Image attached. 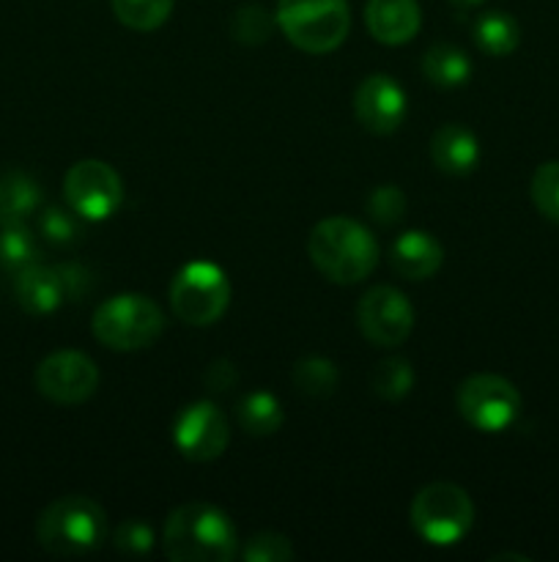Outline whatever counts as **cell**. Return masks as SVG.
<instances>
[{
	"mask_svg": "<svg viewBox=\"0 0 559 562\" xmlns=\"http://www.w3.org/2000/svg\"><path fill=\"white\" fill-rule=\"evenodd\" d=\"M203 382H206V387L214 390V393H225V390H230L239 382V371H236L228 360H214L212 366H208Z\"/></svg>",
	"mask_w": 559,
	"mask_h": 562,
	"instance_id": "obj_32",
	"label": "cell"
},
{
	"mask_svg": "<svg viewBox=\"0 0 559 562\" xmlns=\"http://www.w3.org/2000/svg\"><path fill=\"white\" fill-rule=\"evenodd\" d=\"M236 420L252 437H272V434H277L283 428L285 415L283 406H280V401L272 393L258 390V393L244 395L239 401V406H236Z\"/></svg>",
	"mask_w": 559,
	"mask_h": 562,
	"instance_id": "obj_21",
	"label": "cell"
},
{
	"mask_svg": "<svg viewBox=\"0 0 559 562\" xmlns=\"http://www.w3.org/2000/svg\"><path fill=\"white\" fill-rule=\"evenodd\" d=\"M453 3H458V5H477V3H482V0H453Z\"/></svg>",
	"mask_w": 559,
	"mask_h": 562,
	"instance_id": "obj_33",
	"label": "cell"
},
{
	"mask_svg": "<svg viewBox=\"0 0 559 562\" xmlns=\"http://www.w3.org/2000/svg\"><path fill=\"white\" fill-rule=\"evenodd\" d=\"M277 25L305 53H332L349 36L351 14L345 0H280Z\"/></svg>",
	"mask_w": 559,
	"mask_h": 562,
	"instance_id": "obj_6",
	"label": "cell"
},
{
	"mask_svg": "<svg viewBox=\"0 0 559 562\" xmlns=\"http://www.w3.org/2000/svg\"><path fill=\"white\" fill-rule=\"evenodd\" d=\"M230 426L212 401H197L181 409L173 423V445L184 459L214 461L228 450Z\"/></svg>",
	"mask_w": 559,
	"mask_h": 562,
	"instance_id": "obj_13",
	"label": "cell"
},
{
	"mask_svg": "<svg viewBox=\"0 0 559 562\" xmlns=\"http://www.w3.org/2000/svg\"><path fill=\"white\" fill-rule=\"evenodd\" d=\"M38 234L58 247L77 245V241L82 239L80 220H77L69 209L60 206H47L38 212Z\"/></svg>",
	"mask_w": 559,
	"mask_h": 562,
	"instance_id": "obj_27",
	"label": "cell"
},
{
	"mask_svg": "<svg viewBox=\"0 0 559 562\" xmlns=\"http://www.w3.org/2000/svg\"><path fill=\"white\" fill-rule=\"evenodd\" d=\"M411 527L431 547H455L475 525V503L455 483H431L411 503Z\"/></svg>",
	"mask_w": 559,
	"mask_h": 562,
	"instance_id": "obj_5",
	"label": "cell"
},
{
	"mask_svg": "<svg viewBox=\"0 0 559 562\" xmlns=\"http://www.w3.org/2000/svg\"><path fill=\"white\" fill-rule=\"evenodd\" d=\"M99 387V368L82 351H55L36 368V390L60 406L85 404Z\"/></svg>",
	"mask_w": 559,
	"mask_h": 562,
	"instance_id": "obj_11",
	"label": "cell"
},
{
	"mask_svg": "<svg viewBox=\"0 0 559 562\" xmlns=\"http://www.w3.org/2000/svg\"><path fill=\"white\" fill-rule=\"evenodd\" d=\"M406 195L400 187L395 184H381L367 195V217L376 225H398L406 217Z\"/></svg>",
	"mask_w": 559,
	"mask_h": 562,
	"instance_id": "obj_28",
	"label": "cell"
},
{
	"mask_svg": "<svg viewBox=\"0 0 559 562\" xmlns=\"http://www.w3.org/2000/svg\"><path fill=\"white\" fill-rule=\"evenodd\" d=\"M64 192L71 212L91 223L113 217L124 203V181L113 165L102 159H80L71 165L64 179Z\"/></svg>",
	"mask_w": 559,
	"mask_h": 562,
	"instance_id": "obj_10",
	"label": "cell"
},
{
	"mask_svg": "<svg viewBox=\"0 0 559 562\" xmlns=\"http://www.w3.org/2000/svg\"><path fill=\"white\" fill-rule=\"evenodd\" d=\"M162 549L175 562H228L239 554V532L217 505L186 503L164 521Z\"/></svg>",
	"mask_w": 559,
	"mask_h": 562,
	"instance_id": "obj_1",
	"label": "cell"
},
{
	"mask_svg": "<svg viewBox=\"0 0 559 562\" xmlns=\"http://www.w3.org/2000/svg\"><path fill=\"white\" fill-rule=\"evenodd\" d=\"M230 305V283L212 261H192L170 283V307L192 327L219 322Z\"/></svg>",
	"mask_w": 559,
	"mask_h": 562,
	"instance_id": "obj_7",
	"label": "cell"
},
{
	"mask_svg": "<svg viewBox=\"0 0 559 562\" xmlns=\"http://www.w3.org/2000/svg\"><path fill=\"white\" fill-rule=\"evenodd\" d=\"M294 384L307 398H329L338 387V368L327 357H307L294 368Z\"/></svg>",
	"mask_w": 559,
	"mask_h": 562,
	"instance_id": "obj_24",
	"label": "cell"
},
{
	"mask_svg": "<svg viewBox=\"0 0 559 562\" xmlns=\"http://www.w3.org/2000/svg\"><path fill=\"white\" fill-rule=\"evenodd\" d=\"M362 335L376 346H400L414 329V307L403 291L392 285H376L356 307Z\"/></svg>",
	"mask_w": 559,
	"mask_h": 562,
	"instance_id": "obj_12",
	"label": "cell"
},
{
	"mask_svg": "<svg viewBox=\"0 0 559 562\" xmlns=\"http://www.w3.org/2000/svg\"><path fill=\"white\" fill-rule=\"evenodd\" d=\"M458 412L471 428L499 434L521 415V393L513 382L497 373H477L458 387Z\"/></svg>",
	"mask_w": 559,
	"mask_h": 562,
	"instance_id": "obj_9",
	"label": "cell"
},
{
	"mask_svg": "<svg viewBox=\"0 0 559 562\" xmlns=\"http://www.w3.org/2000/svg\"><path fill=\"white\" fill-rule=\"evenodd\" d=\"M422 71L438 88H460L471 77V60L455 44H433L422 58Z\"/></svg>",
	"mask_w": 559,
	"mask_h": 562,
	"instance_id": "obj_19",
	"label": "cell"
},
{
	"mask_svg": "<svg viewBox=\"0 0 559 562\" xmlns=\"http://www.w3.org/2000/svg\"><path fill=\"white\" fill-rule=\"evenodd\" d=\"M532 203L546 220L559 225V159L543 162L532 176Z\"/></svg>",
	"mask_w": 559,
	"mask_h": 562,
	"instance_id": "obj_26",
	"label": "cell"
},
{
	"mask_svg": "<svg viewBox=\"0 0 559 562\" xmlns=\"http://www.w3.org/2000/svg\"><path fill=\"white\" fill-rule=\"evenodd\" d=\"M354 113L370 135H392L406 119L403 88L389 75L365 77L354 93Z\"/></svg>",
	"mask_w": 559,
	"mask_h": 562,
	"instance_id": "obj_14",
	"label": "cell"
},
{
	"mask_svg": "<svg viewBox=\"0 0 559 562\" xmlns=\"http://www.w3.org/2000/svg\"><path fill=\"white\" fill-rule=\"evenodd\" d=\"M164 333V313L142 294H118L93 313V335L113 351H137L157 344Z\"/></svg>",
	"mask_w": 559,
	"mask_h": 562,
	"instance_id": "obj_4",
	"label": "cell"
},
{
	"mask_svg": "<svg viewBox=\"0 0 559 562\" xmlns=\"http://www.w3.org/2000/svg\"><path fill=\"white\" fill-rule=\"evenodd\" d=\"M414 368L403 357H387L370 373V390L381 401H400L414 390Z\"/></svg>",
	"mask_w": 559,
	"mask_h": 562,
	"instance_id": "obj_23",
	"label": "cell"
},
{
	"mask_svg": "<svg viewBox=\"0 0 559 562\" xmlns=\"http://www.w3.org/2000/svg\"><path fill=\"white\" fill-rule=\"evenodd\" d=\"M365 22L376 42L398 47V44L411 42L420 31V3L417 0H367Z\"/></svg>",
	"mask_w": 559,
	"mask_h": 562,
	"instance_id": "obj_15",
	"label": "cell"
},
{
	"mask_svg": "<svg viewBox=\"0 0 559 562\" xmlns=\"http://www.w3.org/2000/svg\"><path fill=\"white\" fill-rule=\"evenodd\" d=\"M113 11L129 31H157L173 11V0H113Z\"/></svg>",
	"mask_w": 559,
	"mask_h": 562,
	"instance_id": "obj_25",
	"label": "cell"
},
{
	"mask_svg": "<svg viewBox=\"0 0 559 562\" xmlns=\"http://www.w3.org/2000/svg\"><path fill=\"white\" fill-rule=\"evenodd\" d=\"M272 27L274 20L263 5H244L236 11L233 22H230V33L241 44H263L272 36Z\"/></svg>",
	"mask_w": 559,
	"mask_h": 562,
	"instance_id": "obj_29",
	"label": "cell"
},
{
	"mask_svg": "<svg viewBox=\"0 0 559 562\" xmlns=\"http://www.w3.org/2000/svg\"><path fill=\"white\" fill-rule=\"evenodd\" d=\"M115 549L121 554H148L153 549V530L140 519H129L115 530Z\"/></svg>",
	"mask_w": 559,
	"mask_h": 562,
	"instance_id": "obj_31",
	"label": "cell"
},
{
	"mask_svg": "<svg viewBox=\"0 0 559 562\" xmlns=\"http://www.w3.org/2000/svg\"><path fill=\"white\" fill-rule=\"evenodd\" d=\"M431 159L442 173L469 176L480 162V140L464 124H444L431 137Z\"/></svg>",
	"mask_w": 559,
	"mask_h": 562,
	"instance_id": "obj_17",
	"label": "cell"
},
{
	"mask_svg": "<svg viewBox=\"0 0 559 562\" xmlns=\"http://www.w3.org/2000/svg\"><path fill=\"white\" fill-rule=\"evenodd\" d=\"M442 241L427 231H406L389 247V263L406 280H427L442 269Z\"/></svg>",
	"mask_w": 559,
	"mask_h": 562,
	"instance_id": "obj_16",
	"label": "cell"
},
{
	"mask_svg": "<svg viewBox=\"0 0 559 562\" xmlns=\"http://www.w3.org/2000/svg\"><path fill=\"white\" fill-rule=\"evenodd\" d=\"M475 42L488 55H510L521 42V27L513 14L507 11H486L475 22Z\"/></svg>",
	"mask_w": 559,
	"mask_h": 562,
	"instance_id": "obj_22",
	"label": "cell"
},
{
	"mask_svg": "<svg viewBox=\"0 0 559 562\" xmlns=\"http://www.w3.org/2000/svg\"><path fill=\"white\" fill-rule=\"evenodd\" d=\"M42 209V187L22 170H9L0 176V225L25 223Z\"/></svg>",
	"mask_w": 559,
	"mask_h": 562,
	"instance_id": "obj_18",
	"label": "cell"
},
{
	"mask_svg": "<svg viewBox=\"0 0 559 562\" xmlns=\"http://www.w3.org/2000/svg\"><path fill=\"white\" fill-rule=\"evenodd\" d=\"M107 536L102 505L82 494L55 499L36 521V541L53 558H82L96 552Z\"/></svg>",
	"mask_w": 559,
	"mask_h": 562,
	"instance_id": "obj_3",
	"label": "cell"
},
{
	"mask_svg": "<svg viewBox=\"0 0 559 562\" xmlns=\"http://www.w3.org/2000/svg\"><path fill=\"white\" fill-rule=\"evenodd\" d=\"M307 252L318 272L340 285L362 283L378 263V245L373 234L349 217L321 220L310 231Z\"/></svg>",
	"mask_w": 559,
	"mask_h": 562,
	"instance_id": "obj_2",
	"label": "cell"
},
{
	"mask_svg": "<svg viewBox=\"0 0 559 562\" xmlns=\"http://www.w3.org/2000/svg\"><path fill=\"white\" fill-rule=\"evenodd\" d=\"M42 263V247L25 223H5L0 228V269L16 278L25 269Z\"/></svg>",
	"mask_w": 559,
	"mask_h": 562,
	"instance_id": "obj_20",
	"label": "cell"
},
{
	"mask_svg": "<svg viewBox=\"0 0 559 562\" xmlns=\"http://www.w3.org/2000/svg\"><path fill=\"white\" fill-rule=\"evenodd\" d=\"M93 278L85 267L77 263H60V267H36L25 269L14 280V296L20 307L31 316H47L66 302L82 300L91 291Z\"/></svg>",
	"mask_w": 559,
	"mask_h": 562,
	"instance_id": "obj_8",
	"label": "cell"
},
{
	"mask_svg": "<svg viewBox=\"0 0 559 562\" xmlns=\"http://www.w3.org/2000/svg\"><path fill=\"white\" fill-rule=\"evenodd\" d=\"M239 554L247 562H290L294 560V547L280 532H258L244 543Z\"/></svg>",
	"mask_w": 559,
	"mask_h": 562,
	"instance_id": "obj_30",
	"label": "cell"
}]
</instances>
